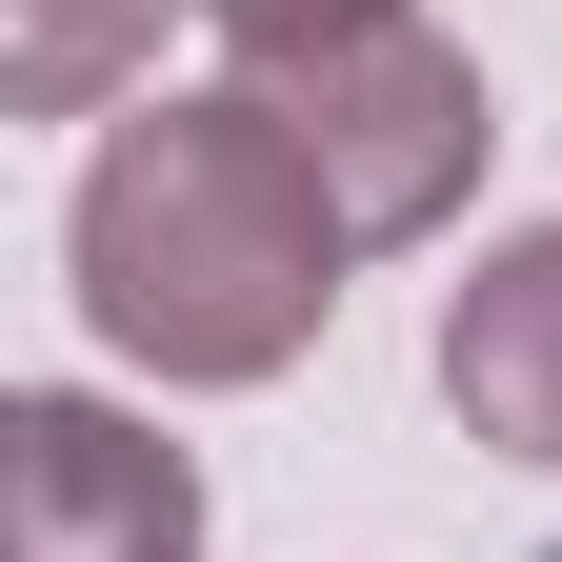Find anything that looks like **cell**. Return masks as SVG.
Listing matches in <instances>:
<instances>
[{
  "label": "cell",
  "mask_w": 562,
  "mask_h": 562,
  "mask_svg": "<svg viewBox=\"0 0 562 562\" xmlns=\"http://www.w3.org/2000/svg\"><path fill=\"white\" fill-rule=\"evenodd\" d=\"M60 261H81V322L121 341L140 382L222 402V382H281L341 322V261H362V241H341L322 161L281 140V101L222 81V101H161V121H121L81 161Z\"/></svg>",
  "instance_id": "cell-1"
},
{
  "label": "cell",
  "mask_w": 562,
  "mask_h": 562,
  "mask_svg": "<svg viewBox=\"0 0 562 562\" xmlns=\"http://www.w3.org/2000/svg\"><path fill=\"white\" fill-rule=\"evenodd\" d=\"M241 81L281 101V140L322 161V201H341V241H442L462 222V181H482V60L422 21V0H382V21H341V41H281V60H241Z\"/></svg>",
  "instance_id": "cell-2"
},
{
  "label": "cell",
  "mask_w": 562,
  "mask_h": 562,
  "mask_svg": "<svg viewBox=\"0 0 562 562\" xmlns=\"http://www.w3.org/2000/svg\"><path fill=\"white\" fill-rule=\"evenodd\" d=\"M0 562H201V462L81 382L0 402Z\"/></svg>",
  "instance_id": "cell-3"
},
{
  "label": "cell",
  "mask_w": 562,
  "mask_h": 562,
  "mask_svg": "<svg viewBox=\"0 0 562 562\" xmlns=\"http://www.w3.org/2000/svg\"><path fill=\"white\" fill-rule=\"evenodd\" d=\"M442 402H462V442L562 482V222L482 241V281L442 302Z\"/></svg>",
  "instance_id": "cell-4"
},
{
  "label": "cell",
  "mask_w": 562,
  "mask_h": 562,
  "mask_svg": "<svg viewBox=\"0 0 562 562\" xmlns=\"http://www.w3.org/2000/svg\"><path fill=\"white\" fill-rule=\"evenodd\" d=\"M161 60V0H0V101L21 121H81Z\"/></svg>",
  "instance_id": "cell-5"
},
{
  "label": "cell",
  "mask_w": 562,
  "mask_h": 562,
  "mask_svg": "<svg viewBox=\"0 0 562 562\" xmlns=\"http://www.w3.org/2000/svg\"><path fill=\"white\" fill-rule=\"evenodd\" d=\"M241 60H281V41H341V21H382V0H201Z\"/></svg>",
  "instance_id": "cell-6"
}]
</instances>
